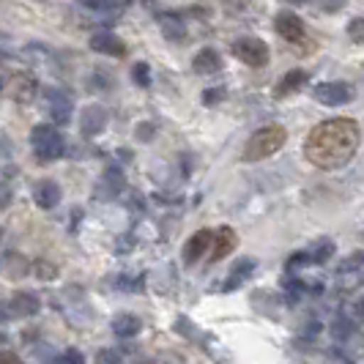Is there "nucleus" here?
Returning <instances> with one entry per match:
<instances>
[{
  "label": "nucleus",
  "instance_id": "1",
  "mask_svg": "<svg viewBox=\"0 0 364 364\" xmlns=\"http://www.w3.org/2000/svg\"><path fill=\"white\" fill-rule=\"evenodd\" d=\"M362 146V127L353 118H328L310 129L304 140V156L318 170L346 167Z\"/></svg>",
  "mask_w": 364,
  "mask_h": 364
},
{
  "label": "nucleus",
  "instance_id": "2",
  "mask_svg": "<svg viewBox=\"0 0 364 364\" xmlns=\"http://www.w3.org/2000/svg\"><path fill=\"white\" fill-rule=\"evenodd\" d=\"M285 143H288V132H285V127H279V124L260 127L257 132H252V137L247 140L241 159H244V162H250V164L263 162V159L274 156L277 151H282Z\"/></svg>",
  "mask_w": 364,
  "mask_h": 364
},
{
  "label": "nucleus",
  "instance_id": "3",
  "mask_svg": "<svg viewBox=\"0 0 364 364\" xmlns=\"http://www.w3.org/2000/svg\"><path fill=\"white\" fill-rule=\"evenodd\" d=\"M31 148H33L38 162L47 164L63 156L66 143H63L60 132H58L53 124H36V127L31 129Z\"/></svg>",
  "mask_w": 364,
  "mask_h": 364
},
{
  "label": "nucleus",
  "instance_id": "4",
  "mask_svg": "<svg viewBox=\"0 0 364 364\" xmlns=\"http://www.w3.org/2000/svg\"><path fill=\"white\" fill-rule=\"evenodd\" d=\"M230 53L236 55L241 63H247V66H252V69H263V66H269V44L263 41V38L257 36H241L236 38L233 44H230Z\"/></svg>",
  "mask_w": 364,
  "mask_h": 364
},
{
  "label": "nucleus",
  "instance_id": "5",
  "mask_svg": "<svg viewBox=\"0 0 364 364\" xmlns=\"http://www.w3.org/2000/svg\"><path fill=\"white\" fill-rule=\"evenodd\" d=\"M312 99L326 107H343L348 102H353V88L340 80H328V82H318L312 88Z\"/></svg>",
  "mask_w": 364,
  "mask_h": 364
},
{
  "label": "nucleus",
  "instance_id": "6",
  "mask_svg": "<svg viewBox=\"0 0 364 364\" xmlns=\"http://www.w3.org/2000/svg\"><path fill=\"white\" fill-rule=\"evenodd\" d=\"M44 107L50 112L53 124L63 127L72 121V109H74V99L63 88H47L44 91Z\"/></svg>",
  "mask_w": 364,
  "mask_h": 364
},
{
  "label": "nucleus",
  "instance_id": "7",
  "mask_svg": "<svg viewBox=\"0 0 364 364\" xmlns=\"http://www.w3.org/2000/svg\"><path fill=\"white\" fill-rule=\"evenodd\" d=\"M274 31H277V36L285 38L288 44H301L307 38V22L299 17L296 11H279L274 17Z\"/></svg>",
  "mask_w": 364,
  "mask_h": 364
},
{
  "label": "nucleus",
  "instance_id": "8",
  "mask_svg": "<svg viewBox=\"0 0 364 364\" xmlns=\"http://www.w3.org/2000/svg\"><path fill=\"white\" fill-rule=\"evenodd\" d=\"M38 91H41V88H38V80L28 72L14 74V77H9V82H6V96H9L11 102H17V105H31L38 96Z\"/></svg>",
  "mask_w": 364,
  "mask_h": 364
},
{
  "label": "nucleus",
  "instance_id": "9",
  "mask_svg": "<svg viewBox=\"0 0 364 364\" xmlns=\"http://www.w3.org/2000/svg\"><path fill=\"white\" fill-rule=\"evenodd\" d=\"M107 109L102 107V105H88V107H82L80 112V132H82V137H99L105 129H107Z\"/></svg>",
  "mask_w": 364,
  "mask_h": 364
},
{
  "label": "nucleus",
  "instance_id": "10",
  "mask_svg": "<svg viewBox=\"0 0 364 364\" xmlns=\"http://www.w3.org/2000/svg\"><path fill=\"white\" fill-rule=\"evenodd\" d=\"M211 241H214V233H211L208 228L198 230L195 236L183 244V263H186V266H195V263L211 250Z\"/></svg>",
  "mask_w": 364,
  "mask_h": 364
},
{
  "label": "nucleus",
  "instance_id": "11",
  "mask_svg": "<svg viewBox=\"0 0 364 364\" xmlns=\"http://www.w3.org/2000/svg\"><path fill=\"white\" fill-rule=\"evenodd\" d=\"M91 50L93 53L109 55V58H124L127 55V44H124V38L109 33V31H99V33L91 36Z\"/></svg>",
  "mask_w": 364,
  "mask_h": 364
},
{
  "label": "nucleus",
  "instance_id": "12",
  "mask_svg": "<svg viewBox=\"0 0 364 364\" xmlns=\"http://www.w3.org/2000/svg\"><path fill=\"white\" fill-rule=\"evenodd\" d=\"M307 82H310V74L304 69H291V72H285L279 77V82L274 88V99H288V96L301 91Z\"/></svg>",
  "mask_w": 364,
  "mask_h": 364
},
{
  "label": "nucleus",
  "instance_id": "13",
  "mask_svg": "<svg viewBox=\"0 0 364 364\" xmlns=\"http://www.w3.org/2000/svg\"><path fill=\"white\" fill-rule=\"evenodd\" d=\"M60 198H63V189H60V183L53 181V178H41V181H36V186H33V200H36V205L44 208V211L55 208V205L60 203Z\"/></svg>",
  "mask_w": 364,
  "mask_h": 364
},
{
  "label": "nucleus",
  "instance_id": "14",
  "mask_svg": "<svg viewBox=\"0 0 364 364\" xmlns=\"http://www.w3.org/2000/svg\"><path fill=\"white\" fill-rule=\"evenodd\" d=\"M41 310V301H38L36 293L31 291H17L9 301V312L11 318H33Z\"/></svg>",
  "mask_w": 364,
  "mask_h": 364
},
{
  "label": "nucleus",
  "instance_id": "15",
  "mask_svg": "<svg viewBox=\"0 0 364 364\" xmlns=\"http://www.w3.org/2000/svg\"><path fill=\"white\" fill-rule=\"evenodd\" d=\"M236 247H238L236 230H233V228H219L217 233H214V247H211L208 260H211V263H219V260H225V257L230 255Z\"/></svg>",
  "mask_w": 364,
  "mask_h": 364
},
{
  "label": "nucleus",
  "instance_id": "16",
  "mask_svg": "<svg viewBox=\"0 0 364 364\" xmlns=\"http://www.w3.org/2000/svg\"><path fill=\"white\" fill-rule=\"evenodd\" d=\"M192 69H195V74H203V77L217 74L222 69V55L214 47H203L200 53L192 58Z\"/></svg>",
  "mask_w": 364,
  "mask_h": 364
},
{
  "label": "nucleus",
  "instance_id": "17",
  "mask_svg": "<svg viewBox=\"0 0 364 364\" xmlns=\"http://www.w3.org/2000/svg\"><path fill=\"white\" fill-rule=\"evenodd\" d=\"M124 186H127L124 170H121V167H115V164H109L107 170L102 173V181H99V195H105V198H115V195H118Z\"/></svg>",
  "mask_w": 364,
  "mask_h": 364
},
{
  "label": "nucleus",
  "instance_id": "18",
  "mask_svg": "<svg viewBox=\"0 0 364 364\" xmlns=\"http://www.w3.org/2000/svg\"><path fill=\"white\" fill-rule=\"evenodd\" d=\"M255 266H257L255 257H241L236 266H233L230 277L225 279V285H222V288H225V291H236V288H241V285H244V282H247V279L252 277Z\"/></svg>",
  "mask_w": 364,
  "mask_h": 364
},
{
  "label": "nucleus",
  "instance_id": "19",
  "mask_svg": "<svg viewBox=\"0 0 364 364\" xmlns=\"http://www.w3.org/2000/svg\"><path fill=\"white\" fill-rule=\"evenodd\" d=\"M140 331H143V321H140L137 315H132V312H124V315H118V318L112 321V334L121 337V340H132V337H137Z\"/></svg>",
  "mask_w": 364,
  "mask_h": 364
},
{
  "label": "nucleus",
  "instance_id": "20",
  "mask_svg": "<svg viewBox=\"0 0 364 364\" xmlns=\"http://www.w3.org/2000/svg\"><path fill=\"white\" fill-rule=\"evenodd\" d=\"M159 31L173 44H181L183 38H186V25H183V19L178 14H162L159 17Z\"/></svg>",
  "mask_w": 364,
  "mask_h": 364
},
{
  "label": "nucleus",
  "instance_id": "21",
  "mask_svg": "<svg viewBox=\"0 0 364 364\" xmlns=\"http://www.w3.org/2000/svg\"><path fill=\"white\" fill-rule=\"evenodd\" d=\"M14 173H17L14 167L0 170V211H6L11 205V200H14V183H11Z\"/></svg>",
  "mask_w": 364,
  "mask_h": 364
},
{
  "label": "nucleus",
  "instance_id": "22",
  "mask_svg": "<svg viewBox=\"0 0 364 364\" xmlns=\"http://www.w3.org/2000/svg\"><path fill=\"white\" fill-rule=\"evenodd\" d=\"M6 272H9V279H19V277H25L28 269H33V263H28V257L17 255V252H11V255H6Z\"/></svg>",
  "mask_w": 364,
  "mask_h": 364
},
{
  "label": "nucleus",
  "instance_id": "23",
  "mask_svg": "<svg viewBox=\"0 0 364 364\" xmlns=\"http://www.w3.org/2000/svg\"><path fill=\"white\" fill-rule=\"evenodd\" d=\"M132 80H134L140 88H151V66H148L146 60H137V63L132 66Z\"/></svg>",
  "mask_w": 364,
  "mask_h": 364
},
{
  "label": "nucleus",
  "instance_id": "24",
  "mask_svg": "<svg viewBox=\"0 0 364 364\" xmlns=\"http://www.w3.org/2000/svg\"><path fill=\"white\" fill-rule=\"evenodd\" d=\"M85 85H88V91H109V88H112V80H109V74L93 72L91 77L85 80Z\"/></svg>",
  "mask_w": 364,
  "mask_h": 364
},
{
  "label": "nucleus",
  "instance_id": "25",
  "mask_svg": "<svg viewBox=\"0 0 364 364\" xmlns=\"http://www.w3.org/2000/svg\"><path fill=\"white\" fill-rule=\"evenodd\" d=\"M228 99V91H225V85H217V88H208V91H203L200 102L205 107H214L219 102H225Z\"/></svg>",
  "mask_w": 364,
  "mask_h": 364
},
{
  "label": "nucleus",
  "instance_id": "26",
  "mask_svg": "<svg viewBox=\"0 0 364 364\" xmlns=\"http://www.w3.org/2000/svg\"><path fill=\"white\" fill-rule=\"evenodd\" d=\"M93 364H124V356H121L115 348H102V350L93 356Z\"/></svg>",
  "mask_w": 364,
  "mask_h": 364
},
{
  "label": "nucleus",
  "instance_id": "27",
  "mask_svg": "<svg viewBox=\"0 0 364 364\" xmlns=\"http://www.w3.org/2000/svg\"><path fill=\"white\" fill-rule=\"evenodd\" d=\"M346 33L350 41H356V44H364V17H353L348 22Z\"/></svg>",
  "mask_w": 364,
  "mask_h": 364
},
{
  "label": "nucleus",
  "instance_id": "28",
  "mask_svg": "<svg viewBox=\"0 0 364 364\" xmlns=\"http://www.w3.org/2000/svg\"><path fill=\"white\" fill-rule=\"evenodd\" d=\"M33 272H36L38 279H44V282H50L58 277V269H55L53 263H47V260H33Z\"/></svg>",
  "mask_w": 364,
  "mask_h": 364
},
{
  "label": "nucleus",
  "instance_id": "29",
  "mask_svg": "<svg viewBox=\"0 0 364 364\" xmlns=\"http://www.w3.org/2000/svg\"><path fill=\"white\" fill-rule=\"evenodd\" d=\"M331 252H334V244L331 241H321L315 250H312V263H323V260H328L331 257Z\"/></svg>",
  "mask_w": 364,
  "mask_h": 364
},
{
  "label": "nucleus",
  "instance_id": "30",
  "mask_svg": "<svg viewBox=\"0 0 364 364\" xmlns=\"http://www.w3.org/2000/svg\"><path fill=\"white\" fill-rule=\"evenodd\" d=\"M154 132H156V127H154L151 121H143V124H137V129H134V137H137L140 143H151V140H154Z\"/></svg>",
  "mask_w": 364,
  "mask_h": 364
},
{
  "label": "nucleus",
  "instance_id": "31",
  "mask_svg": "<svg viewBox=\"0 0 364 364\" xmlns=\"http://www.w3.org/2000/svg\"><path fill=\"white\" fill-rule=\"evenodd\" d=\"M346 3H348V0H315V6H312V9L326 11V14H334V11H340Z\"/></svg>",
  "mask_w": 364,
  "mask_h": 364
},
{
  "label": "nucleus",
  "instance_id": "32",
  "mask_svg": "<svg viewBox=\"0 0 364 364\" xmlns=\"http://www.w3.org/2000/svg\"><path fill=\"white\" fill-rule=\"evenodd\" d=\"M304 263H312L310 252H299V255H293L291 260H288V272H293V269H301Z\"/></svg>",
  "mask_w": 364,
  "mask_h": 364
},
{
  "label": "nucleus",
  "instance_id": "33",
  "mask_svg": "<svg viewBox=\"0 0 364 364\" xmlns=\"http://www.w3.org/2000/svg\"><path fill=\"white\" fill-rule=\"evenodd\" d=\"M60 364H85V356H82V353H80L77 348H69V350L63 353Z\"/></svg>",
  "mask_w": 364,
  "mask_h": 364
},
{
  "label": "nucleus",
  "instance_id": "34",
  "mask_svg": "<svg viewBox=\"0 0 364 364\" xmlns=\"http://www.w3.org/2000/svg\"><path fill=\"white\" fill-rule=\"evenodd\" d=\"M0 364H25L17 353H0Z\"/></svg>",
  "mask_w": 364,
  "mask_h": 364
},
{
  "label": "nucleus",
  "instance_id": "35",
  "mask_svg": "<svg viewBox=\"0 0 364 364\" xmlns=\"http://www.w3.org/2000/svg\"><path fill=\"white\" fill-rule=\"evenodd\" d=\"M288 6H315V0H282Z\"/></svg>",
  "mask_w": 364,
  "mask_h": 364
},
{
  "label": "nucleus",
  "instance_id": "36",
  "mask_svg": "<svg viewBox=\"0 0 364 364\" xmlns=\"http://www.w3.org/2000/svg\"><path fill=\"white\" fill-rule=\"evenodd\" d=\"M356 315H359V318H364V296L359 299V304H356Z\"/></svg>",
  "mask_w": 364,
  "mask_h": 364
},
{
  "label": "nucleus",
  "instance_id": "37",
  "mask_svg": "<svg viewBox=\"0 0 364 364\" xmlns=\"http://www.w3.org/2000/svg\"><path fill=\"white\" fill-rule=\"evenodd\" d=\"M134 364H156L154 359H140V362H134Z\"/></svg>",
  "mask_w": 364,
  "mask_h": 364
},
{
  "label": "nucleus",
  "instance_id": "38",
  "mask_svg": "<svg viewBox=\"0 0 364 364\" xmlns=\"http://www.w3.org/2000/svg\"><path fill=\"white\" fill-rule=\"evenodd\" d=\"M0 91H6V82H3V80H0Z\"/></svg>",
  "mask_w": 364,
  "mask_h": 364
},
{
  "label": "nucleus",
  "instance_id": "39",
  "mask_svg": "<svg viewBox=\"0 0 364 364\" xmlns=\"http://www.w3.org/2000/svg\"><path fill=\"white\" fill-rule=\"evenodd\" d=\"M143 3H146V6H154V0H143Z\"/></svg>",
  "mask_w": 364,
  "mask_h": 364
},
{
  "label": "nucleus",
  "instance_id": "40",
  "mask_svg": "<svg viewBox=\"0 0 364 364\" xmlns=\"http://www.w3.org/2000/svg\"><path fill=\"white\" fill-rule=\"evenodd\" d=\"M0 241H3V228H0Z\"/></svg>",
  "mask_w": 364,
  "mask_h": 364
},
{
  "label": "nucleus",
  "instance_id": "41",
  "mask_svg": "<svg viewBox=\"0 0 364 364\" xmlns=\"http://www.w3.org/2000/svg\"><path fill=\"white\" fill-rule=\"evenodd\" d=\"M362 69H364V63H362Z\"/></svg>",
  "mask_w": 364,
  "mask_h": 364
}]
</instances>
